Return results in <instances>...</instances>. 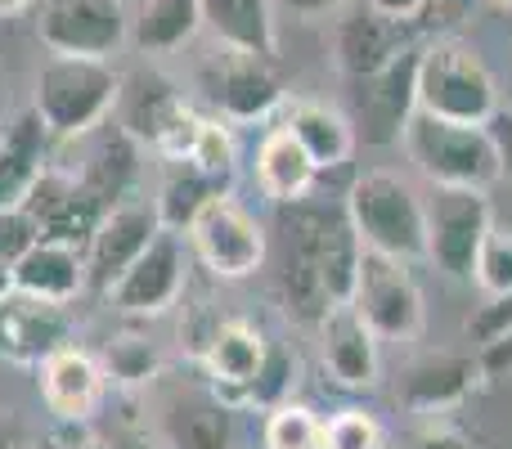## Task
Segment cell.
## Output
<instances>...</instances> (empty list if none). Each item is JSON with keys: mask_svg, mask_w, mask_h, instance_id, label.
<instances>
[{"mask_svg": "<svg viewBox=\"0 0 512 449\" xmlns=\"http://www.w3.org/2000/svg\"><path fill=\"white\" fill-rule=\"evenodd\" d=\"M418 59H423V45L405 50L400 59H391L382 72L373 77L351 81V99H355V140L364 144H396L405 140L409 117L418 113Z\"/></svg>", "mask_w": 512, "mask_h": 449, "instance_id": "obj_9", "label": "cell"}, {"mask_svg": "<svg viewBox=\"0 0 512 449\" xmlns=\"http://www.w3.org/2000/svg\"><path fill=\"white\" fill-rule=\"evenodd\" d=\"M283 131L310 153L319 171H333V167H346L355 153V126L342 108H328V104H315V99H301V104L288 108L283 117Z\"/></svg>", "mask_w": 512, "mask_h": 449, "instance_id": "obj_26", "label": "cell"}, {"mask_svg": "<svg viewBox=\"0 0 512 449\" xmlns=\"http://www.w3.org/2000/svg\"><path fill=\"white\" fill-rule=\"evenodd\" d=\"M77 144V167H63L95 203H104L113 212L117 203L135 198L140 185V140L126 131L122 122H104L81 140H63Z\"/></svg>", "mask_w": 512, "mask_h": 449, "instance_id": "obj_15", "label": "cell"}, {"mask_svg": "<svg viewBox=\"0 0 512 449\" xmlns=\"http://www.w3.org/2000/svg\"><path fill=\"white\" fill-rule=\"evenodd\" d=\"M41 400L59 423H86L104 400V364L81 346H63L41 364Z\"/></svg>", "mask_w": 512, "mask_h": 449, "instance_id": "obj_20", "label": "cell"}, {"mask_svg": "<svg viewBox=\"0 0 512 449\" xmlns=\"http://www.w3.org/2000/svg\"><path fill=\"white\" fill-rule=\"evenodd\" d=\"M490 131H495L499 162H504V176L512 180V113H504V108H499V113L490 117Z\"/></svg>", "mask_w": 512, "mask_h": 449, "instance_id": "obj_41", "label": "cell"}, {"mask_svg": "<svg viewBox=\"0 0 512 449\" xmlns=\"http://www.w3.org/2000/svg\"><path fill=\"white\" fill-rule=\"evenodd\" d=\"M158 436L167 449H234V405L212 382H171L158 396Z\"/></svg>", "mask_w": 512, "mask_h": 449, "instance_id": "obj_11", "label": "cell"}, {"mask_svg": "<svg viewBox=\"0 0 512 449\" xmlns=\"http://www.w3.org/2000/svg\"><path fill=\"white\" fill-rule=\"evenodd\" d=\"M427 207V261L445 279H472L477 252L490 234V198L486 189H441L436 185Z\"/></svg>", "mask_w": 512, "mask_h": 449, "instance_id": "obj_8", "label": "cell"}, {"mask_svg": "<svg viewBox=\"0 0 512 449\" xmlns=\"http://www.w3.org/2000/svg\"><path fill=\"white\" fill-rule=\"evenodd\" d=\"M274 5L292 9V14H328V9H342V5H355V0H274Z\"/></svg>", "mask_w": 512, "mask_h": 449, "instance_id": "obj_43", "label": "cell"}, {"mask_svg": "<svg viewBox=\"0 0 512 449\" xmlns=\"http://www.w3.org/2000/svg\"><path fill=\"white\" fill-rule=\"evenodd\" d=\"M104 378L122 382V387H140V382L158 378V346L140 333H117L104 346Z\"/></svg>", "mask_w": 512, "mask_h": 449, "instance_id": "obj_30", "label": "cell"}, {"mask_svg": "<svg viewBox=\"0 0 512 449\" xmlns=\"http://www.w3.org/2000/svg\"><path fill=\"white\" fill-rule=\"evenodd\" d=\"M9 292H14V270L0 265V297H9Z\"/></svg>", "mask_w": 512, "mask_h": 449, "instance_id": "obj_44", "label": "cell"}, {"mask_svg": "<svg viewBox=\"0 0 512 449\" xmlns=\"http://www.w3.org/2000/svg\"><path fill=\"white\" fill-rule=\"evenodd\" d=\"M194 81L203 99L216 108V117L230 122H256V117L274 113L283 99L279 77H274V59L252 50H234V45L212 41V50L198 59Z\"/></svg>", "mask_w": 512, "mask_h": 449, "instance_id": "obj_5", "label": "cell"}, {"mask_svg": "<svg viewBox=\"0 0 512 449\" xmlns=\"http://www.w3.org/2000/svg\"><path fill=\"white\" fill-rule=\"evenodd\" d=\"M477 378H486L477 355H427V360H418L414 369L400 378V400H405L409 409L432 414V409H445V405H454V400H463L477 387Z\"/></svg>", "mask_w": 512, "mask_h": 449, "instance_id": "obj_27", "label": "cell"}, {"mask_svg": "<svg viewBox=\"0 0 512 449\" xmlns=\"http://www.w3.org/2000/svg\"><path fill=\"white\" fill-rule=\"evenodd\" d=\"M472 283L486 292V301L512 297V229L490 225L486 243L477 252V265H472Z\"/></svg>", "mask_w": 512, "mask_h": 449, "instance_id": "obj_32", "label": "cell"}, {"mask_svg": "<svg viewBox=\"0 0 512 449\" xmlns=\"http://www.w3.org/2000/svg\"><path fill=\"white\" fill-rule=\"evenodd\" d=\"M265 449H324V418L306 405H274L265 414Z\"/></svg>", "mask_w": 512, "mask_h": 449, "instance_id": "obj_31", "label": "cell"}, {"mask_svg": "<svg viewBox=\"0 0 512 449\" xmlns=\"http://www.w3.org/2000/svg\"><path fill=\"white\" fill-rule=\"evenodd\" d=\"M63 449H95V445H86V441H81V445H77V441H68V445H63Z\"/></svg>", "mask_w": 512, "mask_h": 449, "instance_id": "obj_46", "label": "cell"}, {"mask_svg": "<svg viewBox=\"0 0 512 449\" xmlns=\"http://www.w3.org/2000/svg\"><path fill=\"white\" fill-rule=\"evenodd\" d=\"M324 449H382V427L364 409H337L324 418Z\"/></svg>", "mask_w": 512, "mask_h": 449, "instance_id": "obj_33", "label": "cell"}, {"mask_svg": "<svg viewBox=\"0 0 512 449\" xmlns=\"http://www.w3.org/2000/svg\"><path fill=\"white\" fill-rule=\"evenodd\" d=\"M68 337H72V315L63 301L27 297L18 288L9 297H0V360L41 369L54 351L72 346Z\"/></svg>", "mask_w": 512, "mask_h": 449, "instance_id": "obj_17", "label": "cell"}, {"mask_svg": "<svg viewBox=\"0 0 512 449\" xmlns=\"http://www.w3.org/2000/svg\"><path fill=\"white\" fill-rule=\"evenodd\" d=\"M288 387H292V355L283 351V346H270V351H265L261 373H256V382H252V391H248V400L274 409V405H283Z\"/></svg>", "mask_w": 512, "mask_h": 449, "instance_id": "obj_34", "label": "cell"}, {"mask_svg": "<svg viewBox=\"0 0 512 449\" xmlns=\"http://www.w3.org/2000/svg\"><path fill=\"white\" fill-rule=\"evenodd\" d=\"M95 449H158V441L144 427H113Z\"/></svg>", "mask_w": 512, "mask_h": 449, "instance_id": "obj_40", "label": "cell"}, {"mask_svg": "<svg viewBox=\"0 0 512 449\" xmlns=\"http://www.w3.org/2000/svg\"><path fill=\"white\" fill-rule=\"evenodd\" d=\"M265 351H270V342H265L252 324L230 319V324H216L212 337L203 342V369L221 396L248 400L256 373H261V364H265Z\"/></svg>", "mask_w": 512, "mask_h": 449, "instance_id": "obj_22", "label": "cell"}, {"mask_svg": "<svg viewBox=\"0 0 512 449\" xmlns=\"http://www.w3.org/2000/svg\"><path fill=\"white\" fill-rule=\"evenodd\" d=\"M0 122H5V117H0Z\"/></svg>", "mask_w": 512, "mask_h": 449, "instance_id": "obj_48", "label": "cell"}, {"mask_svg": "<svg viewBox=\"0 0 512 449\" xmlns=\"http://www.w3.org/2000/svg\"><path fill=\"white\" fill-rule=\"evenodd\" d=\"M203 27V0H140L131 18V45L140 54H171Z\"/></svg>", "mask_w": 512, "mask_h": 449, "instance_id": "obj_29", "label": "cell"}, {"mask_svg": "<svg viewBox=\"0 0 512 449\" xmlns=\"http://www.w3.org/2000/svg\"><path fill=\"white\" fill-rule=\"evenodd\" d=\"M477 5L481 0H427L423 23L427 27H459V23H468Z\"/></svg>", "mask_w": 512, "mask_h": 449, "instance_id": "obj_37", "label": "cell"}, {"mask_svg": "<svg viewBox=\"0 0 512 449\" xmlns=\"http://www.w3.org/2000/svg\"><path fill=\"white\" fill-rule=\"evenodd\" d=\"M495 5H512V0H495Z\"/></svg>", "mask_w": 512, "mask_h": 449, "instance_id": "obj_47", "label": "cell"}, {"mask_svg": "<svg viewBox=\"0 0 512 449\" xmlns=\"http://www.w3.org/2000/svg\"><path fill=\"white\" fill-rule=\"evenodd\" d=\"M409 449H468V441H463L454 427H445V423H427V427H418L414 432Z\"/></svg>", "mask_w": 512, "mask_h": 449, "instance_id": "obj_39", "label": "cell"}, {"mask_svg": "<svg viewBox=\"0 0 512 449\" xmlns=\"http://www.w3.org/2000/svg\"><path fill=\"white\" fill-rule=\"evenodd\" d=\"M319 351H324V364L342 387H373L378 382V333L360 319V310L351 301L342 306H328L324 319H319Z\"/></svg>", "mask_w": 512, "mask_h": 449, "instance_id": "obj_19", "label": "cell"}, {"mask_svg": "<svg viewBox=\"0 0 512 449\" xmlns=\"http://www.w3.org/2000/svg\"><path fill=\"white\" fill-rule=\"evenodd\" d=\"M216 198H230V176H212V171H203L198 162H185V158H162V185H158V198H153L162 229L189 234L198 212L207 203H216Z\"/></svg>", "mask_w": 512, "mask_h": 449, "instance_id": "obj_23", "label": "cell"}, {"mask_svg": "<svg viewBox=\"0 0 512 449\" xmlns=\"http://www.w3.org/2000/svg\"><path fill=\"white\" fill-rule=\"evenodd\" d=\"M319 225H324V207H283V301L301 324H319L324 310L333 306L319 274Z\"/></svg>", "mask_w": 512, "mask_h": 449, "instance_id": "obj_16", "label": "cell"}, {"mask_svg": "<svg viewBox=\"0 0 512 449\" xmlns=\"http://www.w3.org/2000/svg\"><path fill=\"white\" fill-rule=\"evenodd\" d=\"M9 270H14V288L27 292V297H45L68 306L77 292H86V256L68 243L36 238Z\"/></svg>", "mask_w": 512, "mask_h": 449, "instance_id": "obj_24", "label": "cell"}, {"mask_svg": "<svg viewBox=\"0 0 512 449\" xmlns=\"http://www.w3.org/2000/svg\"><path fill=\"white\" fill-rule=\"evenodd\" d=\"M158 234H162V221H158L153 198L135 194V198H126V203H117L113 212L99 221L95 234H90L86 252H81L86 256V288L108 292L144 252H149V243Z\"/></svg>", "mask_w": 512, "mask_h": 449, "instance_id": "obj_12", "label": "cell"}, {"mask_svg": "<svg viewBox=\"0 0 512 449\" xmlns=\"http://www.w3.org/2000/svg\"><path fill=\"white\" fill-rule=\"evenodd\" d=\"M36 238L41 234H36L32 216H27L23 207H5V212H0V265H14Z\"/></svg>", "mask_w": 512, "mask_h": 449, "instance_id": "obj_35", "label": "cell"}, {"mask_svg": "<svg viewBox=\"0 0 512 449\" xmlns=\"http://www.w3.org/2000/svg\"><path fill=\"white\" fill-rule=\"evenodd\" d=\"M23 212L32 216V225H36L41 238L86 252L90 234H95L99 221L108 216V207L95 203V198H90L63 167H45V176L36 180L32 194L23 198Z\"/></svg>", "mask_w": 512, "mask_h": 449, "instance_id": "obj_18", "label": "cell"}, {"mask_svg": "<svg viewBox=\"0 0 512 449\" xmlns=\"http://www.w3.org/2000/svg\"><path fill=\"white\" fill-rule=\"evenodd\" d=\"M122 72L113 59H81V54H50L36 72V117L50 140H81L117 113Z\"/></svg>", "mask_w": 512, "mask_h": 449, "instance_id": "obj_1", "label": "cell"}, {"mask_svg": "<svg viewBox=\"0 0 512 449\" xmlns=\"http://www.w3.org/2000/svg\"><path fill=\"white\" fill-rule=\"evenodd\" d=\"M36 0H0V14H18V9H32Z\"/></svg>", "mask_w": 512, "mask_h": 449, "instance_id": "obj_45", "label": "cell"}, {"mask_svg": "<svg viewBox=\"0 0 512 449\" xmlns=\"http://www.w3.org/2000/svg\"><path fill=\"white\" fill-rule=\"evenodd\" d=\"M364 5L382 9V14H391V18H409V23H423L427 0H364Z\"/></svg>", "mask_w": 512, "mask_h": 449, "instance_id": "obj_42", "label": "cell"}, {"mask_svg": "<svg viewBox=\"0 0 512 449\" xmlns=\"http://www.w3.org/2000/svg\"><path fill=\"white\" fill-rule=\"evenodd\" d=\"M351 306L360 310V319L387 342H414L423 333V288H418L414 270L396 256L382 252H360V274H355Z\"/></svg>", "mask_w": 512, "mask_h": 449, "instance_id": "obj_6", "label": "cell"}, {"mask_svg": "<svg viewBox=\"0 0 512 449\" xmlns=\"http://www.w3.org/2000/svg\"><path fill=\"white\" fill-rule=\"evenodd\" d=\"M342 207L360 234V247L405 265L427 261V207L396 171H364Z\"/></svg>", "mask_w": 512, "mask_h": 449, "instance_id": "obj_3", "label": "cell"}, {"mask_svg": "<svg viewBox=\"0 0 512 449\" xmlns=\"http://www.w3.org/2000/svg\"><path fill=\"white\" fill-rule=\"evenodd\" d=\"M270 5L274 0H203V27L212 32V41L274 59L279 41H274Z\"/></svg>", "mask_w": 512, "mask_h": 449, "instance_id": "obj_28", "label": "cell"}, {"mask_svg": "<svg viewBox=\"0 0 512 449\" xmlns=\"http://www.w3.org/2000/svg\"><path fill=\"white\" fill-rule=\"evenodd\" d=\"M189 247L216 279H248L265 261V229L234 198H216L189 225Z\"/></svg>", "mask_w": 512, "mask_h": 449, "instance_id": "obj_10", "label": "cell"}, {"mask_svg": "<svg viewBox=\"0 0 512 449\" xmlns=\"http://www.w3.org/2000/svg\"><path fill=\"white\" fill-rule=\"evenodd\" d=\"M477 360H481V373H486V378H508L512 373V328H504L495 342L481 346Z\"/></svg>", "mask_w": 512, "mask_h": 449, "instance_id": "obj_38", "label": "cell"}, {"mask_svg": "<svg viewBox=\"0 0 512 449\" xmlns=\"http://www.w3.org/2000/svg\"><path fill=\"white\" fill-rule=\"evenodd\" d=\"M418 113L445 117V122L486 126L499 113V90L490 68L472 45L454 36H436L423 45L418 59Z\"/></svg>", "mask_w": 512, "mask_h": 449, "instance_id": "obj_4", "label": "cell"}, {"mask_svg": "<svg viewBox=\"0 0 512 449\" xmlns=\"http://www.w3.org/2000/svg\"><path fill=\"white\" fill-rule=\"evenodd\" d=\"M32 18L50 54L113 59L131 41V14L122 0H36Z\"/></svg>", "mask_w": 512, "mask_h": 449, "instance_id": "obj_7", "label": "cell"}, {"mask_svg": "<svg viewBox=\"0 0 512 449\" xmlns=\"http://www.w3.org/2000/svg\"><path fill=\"white\" fill-rule=\"evenodd\" d=\"M418 27L423 23H409V18H391L382 9L364 5L355 0L333 27V54H337V68L346 72V81H360L382 72L391 59H400L405 50L418 45Z\"/></svg>", "mask_w": 512, "mask_h": 449, "instance_id": "obj_13", "label": "cell"}, {"mask_svg": "<svg viewBox=\"0 0 512 449\" xmlns=\"http://www.w3.org/2000/svg\"><path fill=\"white\" fill-rule=\"evenodd\" d=\"M50 131L36 117V108L14 113L9 122H0V212L5 207H23V198L32 194V185L50 167Z\"/></svg>", "mask_w": 512, "mask_h": 449, "instance_id": "obj_21", "label": "cell"}, {"mask_svg": "<svg viewBox=\"0 0 512 449\" xmlns=\"http://www.w3.org/2000/svg\"><path fill=\"white\" fill-rule=\"evenodd\" d=\"M319 176H324V171L310 162V153L301 149L283 126H274V131L256 144V185H261V194L274 198L279 207L306 203V198L315 194Z\"/></svg>", "mask_w": 512, "mask_h": 449, "instance_id": "obj_25", "label": "cell"}, {"mask_svg": "<svg viewBox=\"0 0 512 449\" xmlns=\"http://www.w3.org/2000/svg\"><path fill=\"white\" fill-rule=\"evenodd\" d=\"M405 153L432 185L441 189H490L504 180L495 131L472 122H445L432 113H414L405 126Z\"/></svg>", "mask_w": 512, "mask_h": 449, "instance_id": "obj_2", "label": "cell"}, {"mask_svg": "<svg viewBox=\"0 0 512 449\" xmlns=\"http://www.w3.org/2000/svg\"><path fill=\"white\" fill-rule=\"evenodd\" d=\"M504 328H512V297H499V301H490V306H481V315L477 319H468V333L477 337L481 346L486 342H495Z\"/></svg>", "mask_w": 512, "mask_h": 449, "instance_id": "obj_36", "label": "cell"}, {"mask_svg": "<svg viewBox=\"0 0 512 449\" xmlns=\"http://www.w3.org/2000/svg\"><path fill=\"white\" fill-rule=\"evenodd\" d=\"M189 238L185 234H171L162 229L158 238L149 243V252L104 292L108 306L122 310L131 319H153L162 315L167 306H176L180 288H185V270H189V252H185Z\"/></svg>", "mask_w": 512, "mask_h": 449, "instance_id": "obj_14", "label": "cell"}]
</instances>
